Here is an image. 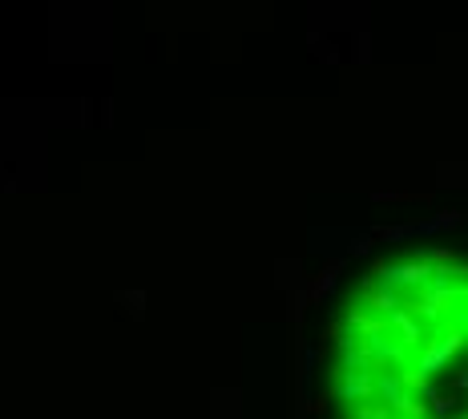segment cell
Listing matches in <instances>:
<instances>
[{"instance_id": "5", "label": "cell", "mask_w": 468, "mask_h": 419, "mask_svg": "<svg viewBox=\"0 0 468 419\" xmlns=\"http://www.w3.org/2000/svg\"><path fill=\"white\" fill-rule=\"evenodd\" d=\"M339 270H343V262H327V266H323V274L315 278V282H311V290H307V298H311V303H319L323 294H327V290L335 287Z\"/></svg>"}, {"instance_id": "11", "label": "cell", "mask_w": 468, "mask_h": 419, "mask_svg": "<svg viewBox=\"0 0 468 419\" xmlns=\"http://www.w3.org/2000/svg\"><path fill=\"white\" fill-rule=\"evenodd\" d=\"M460 327H464V331H468V315H464V319H460Z\"/></svg>"}, {"instance_id": "6", "label": "cell", "mask_w": 468, "mask_h": 419, "mask_svg": "<svg viewBox=\"0 0 468 419\" xmlns=\"http://www.w3.org/2000/svg\"><path fill=\"white\" fill-rule=\"evenodd\" d=\"M416 234V226H380L375 230V238H384V242H400V238H412Z\"/></svg>"}, {"instance_id": "9", "label": "cell", "mask_w": 468, "mask_h": 419, "mask_svg": "<svg viewBox=\"0 0 468 419\" xmlns=\"http://www.w3.org/2000/svg\"><path fill=\"white\" fill-rule=\"evenodd\" d=\"M452 383H456V391H468V367L456 371V379H452Z\"/></svg>"}, {"instance_id": "4", "label": "cell", "mask_w": 468, "mask_h": 419, "mask_svg": "<svg viewBox=\"0 0 468 419\" xmlns=\"http://www.w3.org/2000/svg\"><path fill=\"white\" fill-rule=\"evenodd\" d=\"M452 226H468V210H444L428 222H420L416 234H436V230H452Z\"/></svg>"}, {"instance_id": "12", "label": "cell", "mask_w": 468, "mask_h": 419, "mask_svg": "<svg viewBox=\"0 0 468 419\" xmlns=\"http://www.w3.org/2000/svg\"><path fill=\"white\" fill-rule=\"evenodd\" d=\"M464 351H468V338H464Z\"/></svg>"}, {"instance_id": "1", "label": "cell", "mask_w": 468, "mask_h": 419, "mask_svg": "<svg viewBox=\"0 0 468 419\" xmlns=\"http://www.w3.org/2000/svg\"><path fill=\"white\" fill-rule=\"evenodd\" d=\"M375 375L380 371H343L339 367V383H335V395L347 403H368L371 395H375Z\"/></svg>"}, {"instance_id": "2", "label": "cell", "mask_w": 468, "mask_h": 419, "mask_svg": "<svg viewBox=\"0 0 468 419\" xmlns=\"http://www.w3.org/2000/svg\"><path fill=\"white\" fill-rule=\"evenodd\" d=\"M387 331H396V335H400V347H408V351L428 343V338H424V322H420L408 306H400V310L387 319Z\"/></svg>"}, {"instance_id": "8", "label": "cell", "mask_w": 468, "mask_h": 419, "mask_svg": "<svg viewBox=\"0 0 468 419\" xmlns=\"http://www.w3.org/2000/svg\"><path fill=\"white\" fill-rule=\"evenodd\" d=\"M452 407H456L452 395H432V415H448Z\"/></svg>"}, {"instance_id": "7", "label": "cell", "mask_w": 468, "mask_h": 419, "mask_svg": "<svg viewBox=\"0 0 468 419\" xmlns=\"http://www.w3.org/2000/svg\"><path fill=\"white\" fill-rule=\"evenodd\" d=\"M371 246H375V234H359V238H352V246H347V254L359 258V254H371Z\"/></svg>"}, {"instance_id": "10", "label": "cell", "mask_w": 468, "mask_h": 419, "mask_svg": "<svg viewBox=\"0 0 468 419\" xmlns=\"http://www.w3.org/2000/svg\"><path fill=\"white\" fill-rule=\"evenodd\" d=\"M311 411H315V415H323V411H327V395H319V399L311 403Z\"/></svg>"}, {"instance_id": "3", "label": "cell", "mask_w": 468, "mask_h": 419, "mask_svg": "<svg viewBox=\"0 0 468 419\" xmlns=\"http://www.w3.org/2000/svg\"><path fill=\"white\" fill-rule=\"evenodd\" d=\"M375 395L384 399V407H396L400 399H408V391L400 383V371H380L375 375Z\"/></svg>"}]
</instances>
